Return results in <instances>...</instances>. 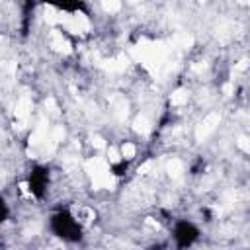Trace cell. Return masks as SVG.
<instances>
[{"label":"cell","mask_w":250,"mask_h":250,"mask_svg":"<svg viewBox=\"0 0 250 250\" xmlns=\"http://www.w3.org/2000/svg\"><path fill=\"white\" fill-rule=\"evenodd\" d=\"M51 227H53V230H55L61 238H64V240H78V238H80V227H78V223H76L68 213H59V215H55L53 221H51Z\"/></svg>","instance_id":"obj_1"},{"label":"cell","mask_w":250,"mask_h":250,"mask_svg":"<svg viewBox=\"0 0 250 250\" xmlns=\"http://www.w3.org/2000/svg\"><path fill=\"white\" fill-rule=\"evenodd\" d=\"M197 236H199V230H197L191 223H188V221L178 223L176 229H174V238H176V242H178L180 248L191 246V244L197 240Z\"/></svg>","instance_id":"obj_2"},{"label":"cell","mask_w":250,"mask_h":250,"mask_svg":"<svg viewBox=\"0 0 250 250\" xmlns=\"http://www.w3.org/2000/svg\"><path fill=\"white\" fill-rule=\"evenodd\" d=\"M47 178H49V174H47L45 168H35V170L31 172V176H29V189H31L37 197H41V195L45 193Z\"/></svg>","instance_id":"obj_3"},{"label":"cell","mask_w":250,"mask_h":250,"mask_svg":"<svg viewBox=\"0 0 250 250\" xmlns=\"http://www.w3.org/2000/svg\"><path fill=\"white\" fill-rule=\"evenodd\" d=\"M6 215H8V207H6V203H4V199L0 197V223L6 219Z\"/></svg>","instance_id":"obj_4"}]
</instances>
